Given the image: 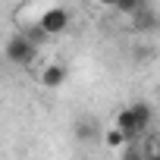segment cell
<instances>
[{
	"mask_svg": "<svg viewBox=\"0 0 160 160\" xmlns=\"http://www.w3.org/2000/svg\"><path fill=\"white\" fill-rule=\"evenodd\" d=\"M151 119H154V110H151V104H144V101L116 110V129H122L126 138H138V135H144L148 126H151Z\"/></svg>",
	"mask_w": 160,
	"mask_h": 160,
	"instance_id": "cell-1",
	"label": "cell"
},
{
	"mask_svg": "<svg viewBox=\"0 0 160 160\" xmlns=\"http://www.w3.org/2000/svg\"><path fill=\"white\" fill-rule=\"evenodd\" d=\"M69 28V10L66 7H47L41 16H38V32L41 35H47V38H57V35H63Z\"/></svg>",
	"mask_w": 160,
	"mask_h": 160,
	"instance_id": "cell-2",
	"label": "cell"
},
{
	"mask_svg": "<svg viewBox=\"0 0 160 160\" xmlns=\"http://www.w3.org/2000/svg\"><path fill=\"white\" fill-rule=\"evenodd\" d=\"M3 57H7L13 66H28V63L38 57V47H35L32 38H25V35H13V38L7 41V47H3Z\"/></svg>",
	"mask_w": 160,
	"mask_h": 160,
	"instance_id": "cell-3",
	"label": "cell"
},
{
	"mask_svg": "<svg viewBox=\"0 0 160 160\" xmlns=\"http://www.w3.org/2000/svg\"><path fill=\"white\" fill-rule=\"evenodd\" d=\"M66 78H69V69H66L63 63H44L41 72H38V82H41V88H47V91L63 88Z\"/></svg>",
	"mask_w": 160,
	"mask_h": 160,
	"instance_id": "cell-4",
	"label": "cell"
},
{
	"mask_svg": "<svg viewBox=\"0 0 160 160\" xmlns=\"http://www.w3.org/2000/svg\"><path fill=\"white\" fill-rule=\"evenodd\" d=\"M132 28H135V32H151V28H157V16L144 7L141 13H135V16H132Z\"/></svg>",
	"mask_w": 160,
	"mask_h": 160,
	"instance_id": "cell-5",
	"label": "cell"
},
{
	"mask_svg": "<svg viewBox=\"0 0 160 160\" xmlns=\"http://www.w3.org/2000/svg\"><path fill=\"white\" fill-rule=\"evenodd\" d=\"M94 132H98V126H94V119H88V116L75 122V138L82 141V144H85V141H91V138H94Z\"/></svg>",
	"mask_w": 160,
	"mask_h": 160,
	"instance_id": "cell-6",
	"label": "cell"
},
{
	"mask_svg": "<svg viewBox=\"0 0 160 160\" xmlns=\"http://www.w3.org/2000/svg\"><path fill=\"white\" fill-rule=\"evenodd\" d=\"M126 141H129V138H126V132H122V129H116V126L104 132V144H107L110 151H119V148H122Z\"/></svg>",
	"mask_w": 160,
	"mask_h": 160,
	"instance_id": "cell-7",
	"label": "cell"
},
{
	"mask_svg": "<svg viewBox=\"0 0 160 160\" xmlns=\"http://www.w3.org/2000/svg\"><path fill=\"white\" fill-rule=\"evenodd\" d=\"M144 10V0H116V10L113 13H119V16H135V13H141Z\"/></svg>",
	"mask_w": 160,
	"mask_h": 160,
	"instance_id": "cell-8",
	"label": "cell"
},
{
	"mask_svg": "<svg viewBox=\"0 0 160 160\" xmlns=\"http://www.w3.org/2000/svg\"><path fill=\"white\" fill-rule=\"evenodd\" d=\"M148 160H160V138L151 144V151H148Z\"/></svg>",
	"mask_w": 160,
	"mask_h": 160,
	"instance_id": "cell-9",
	"label": "cell"
},
{
	"mask_svg": "<svg viewBox=\"0 0 160 160\" xmlns=\"http://www.w3.org/2000/svg\"><path fill=\"white\" fill-rule=\"evenodd\" d=\"M101 7H107V10H116V0H98Z\"/></svg>",
	"mask_w": 160,
	"mask_h": 160,
	"instance_id": "cell-10",
	"label": "cell"
}]
</instances>
